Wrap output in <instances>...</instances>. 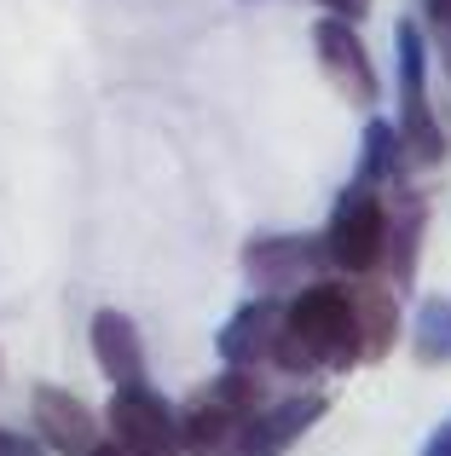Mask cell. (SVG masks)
Listing matches in <instances>:
<instances>
[{"instance_id": "20", "label": "cell", "mask_w": 451, "mask_h": 456, "mask_svg": "<svg viewBox=\"0 0 451 456\" xmlns=\"http://www.w3.org/2000/svg\"><path fill=\"white\" fill-rule=\"evenodd\" d=\"M87 456H122V451H116V445H104V439H99V445H93Z\"/></svg>"}, {"instance_id": "14", "label": "cell", "mask_w": 451, "mask_h": 456, "mask_svg": "<svg viewBox=\"0 0 451 456\" xmlns=\"http://www.w3.org/2000/svg\"><path fill=\"white\" fill-rule=\"evenodd\" d=\"M411 346H417L422 364H451V301H446V295H429V301L417 306Z\"/></svg>"}, {"instance_id": "7", "label": "cell", "mask_w": 451, "mask_h": 456, "mask_svg": "<svg viewBox=\"0 0 451 456\" xmlns=\"http://www.w3.org/2000/svg\"><path fill=\"white\" fill-rule=\"evenodd\" d=\"M313 46H318V64H324V76L336 81V87L348 93L353 104H376V99H382L376 64H371V53H365L359 29H353L348 18H318V23H313Z\"/></svg>"}, {"instance_id": "17", "label": "cell", "mask_w": 451, "mask_h": 456, "mask_svg": "<svg viewBox=\"0 0 451 456\" xmlns=\"http://www.w3.org/2000/svg\"><path fill=\"white\" fill-rule=\"evenodd\" d=\"M422 456H451V422H440L429 434V445H422Z\"/></svg>"}, {"instance_id": "12", "label": "cell", "mask_w": 451, "mask_h": 456, "mask_svg": "<svg viewBox=\"0 0 451 456\" xmlns=\"http://www.w3.org/2000/svg\"><path fill=\"white\" fill-rule=\"evenodd\" d=\"M93 358H99L104 381L111 387H139L145 381V341H139V323L127 312L104 306L93 312Z\"/></svg>"}, {"instance_id": "6", "label": "cell", "mask_w": 451, "mask_h": 456, "mask_svg": "<svg viewBox=\"0 0 451 456\" xmlns=\"http://www.w3.org/2000/svg\"><path fill=\"white\" fill-rule=\"evenodd\" d=\"M243 272L260 295H290V289H307V283L324 272V243L318 237H295V232H278V237H249L243 248Z\"/></svg>"}, {"instance_id": "10", "label": "cell", "mask_w": 451, "mask_h": 456, "mask_svg": "<svg viewBox=\"0 0 451 456\" xmlns=\"http://www.w3.org/2000/svg\"><path fill=\"white\" fill-rule=\"evenodd\" d=\"M422 232H429V202L417 191H394V202H382V266L388 272V289H411L417 278V248H422Z\"/></svg>"}, {"instance_id": "8", "label": "cell", "mask_w": 451, "mask_h": 456, "mask_svg": "<svg viewBox=\"0 0 451 456\" xmlns=\"http://www.w3.org/2000/svg\"><path fill=\"white\" fill-rule=\"evenodd\" d=\"M330 399L324 393H295V399H266L255 411V422L243 428V439H237L232 456H283L301 434H313L318 422H324Z\"/></svg>"}, {"instance_id": "16", "label": "cell", "mask_w": 451, "mask_h": 456, "mask_svg": "<svg viewBox=\"0 0 451 456\" xmlns=\"http://www.w3.org/2000/svg\"><path fill=\"white\" fill-rule=\"evenodd\" d=\"M0 456H46L41 439H23V434H6L0 428Z\"/></svg>"}, {"instance_id": "13", "label": "cell", "mask_w": 451, "mask_h": 456, "mask_svg": "<svg viewBox=\"0 0 451 456\" xmlns=\"http://www.w3.org/2000/svg\"><path fill=\"white\" fill-rule=\"evenodd\" d=\"M348 295H353V323H359V353L382 358L388 346H394V335H399L394 289L376 283V278H359V283H348Z\"/></svg>"}, {"instance_id": "18", "label": "cell", "mask_w": 451, "mask_h": 456, "mask_svg": "<svg viewBox=\"0 0 451 456\" xmlns=\"http://www.w3.org/2000/svg\"><path fill=\"white\" fill-rule=\"evenodd\" d=\"M422 6H429V23L440 35H451V0H422Z\"/></svg>"}, {"instance_id": "9", "label": "cell", "mask_w": 451, "mask_h": 456, "mask_svg": "<svg viewBox=\"0 0 451 456\" xmlns=\"http://www.w3.org/2000/svg\"><path fill=\"white\" fill-rule=\"evenodd\" d=\"M29 411H35V434H41V445L53 456H87L99 445V422L70 387H46L41 381L29 393Z\"/></svg>"}, {"instance_id": "3", "label": "cell", "mask_w": 451, "mask_h": 456, "mask_svg": "<svg viewBox=\"0 0 451 456\" xmlns=\"http://www.w3.org/2000/svg\"><path fill=\"white\" fill-rule=\"evenodd\" d=\"M324 266L341 278H371L382 266V197L376 185H348L324 225Z\"/></svg>"}, {"instance_id": "11", "label": "cell", "mask_w": 451, "mask_h": 456, "mask_svg": "<svg viewBox=\"0 0 451 456\" xmlns=\"http://www.w3.org/2000/svg\"><path fill=\"white\" fill-rule=\"evenodd\" d=\"M278 323H283V306L272 301V295H260V301H243L226 318V330H220V358H226V370H260L266 364V353H272V341H278Z\"/></svg>"}, {"instance_id": "2", "label": "cell", "mask_w": 451, "mask_h": 456, "mask_svg": "<svg viewBox=\"0 0 451 456\" xmlns=\"http://www.w3.org/2000/svg\"><path fill=\"white\" fill-rule=\"evenodd\" d=\"M266 381H260V370H220L215 381H203V387L185 399V411L174 416L180 422V451L185 456H232L237 439H243V428L255 422V411L266 404Z\"/></svg>"}, {"instance_id": "4", "label": "cell", "mask_w": 451, "mask_h": 456, "mask_svg": "<svg viewBox=\"0 0 451 456\" xmlns=\"http://www.w3.org/2000/svg\"><path fill=\"white\" fill-rule=\"evenodd\" d=\"M399 151L406 162L417 167H434L446 156V139H440V122L429 110V53H422V35L417 23H399Z\"/></svg>"}, {"instance_id": "1", "label": "cell", "mask_w": 451, "mask_h": 456, "mask_svg": "<svg viewBox=\"0 0 451 456\" xmlns=\"http://www.w3.org/2000/svg\"><path fill=\"white\" fill-rule=\"evenodd\" d=\"M359 323H353V295L336 278H313L295 289L283 306L278 341H272L266 364L283 376H313V370H353L359 364Z\"/></svg>"}, {"instance_id": "19", "label": "cell", "mask_w": 451, "mask_h": 456, "mask_svg": "<svg viewBox=\"0 0 451 456\" xmlns=\"http://www.w3.org/2000/svg\"><path fill=\"white\" fill-rule=\"evenodd\" d=\"M324 6L336 12V18H348V23H353V18H365V12H371V0H324Z\"/></svg>"}, {"instance_id": "5", "label": "cell", "mask_w": 451, "mask_h": 456, "mask_svg": "<svg viewBox=\"0 0 451 456\" xmlns=\"http://www.w3.org/2000/svg\"><path fill=\"white\" fill-rule=\"evenodd\" d=\"M111 445L122 456H185L180 451V422H174V404L162 393L139 387H116L111 393Z\"/></svg>"}, {"instance_id": "15", "label": "cell", "mask_w": 451, "mask_h": 456, "mask_svg": "<svg viewBox=\"0 0 451 456\" xmlns=\"http://www.w3.org/2000/svg\"><path fill=\"white\" fill-rule=\"evenodd\" d=\"M399 162H406V151H399V134L394 122H382L376 116L371 127H365V151H359V185H382V179L399 174Z\"/></svg>"}]
</instances>
